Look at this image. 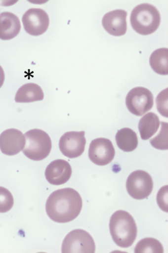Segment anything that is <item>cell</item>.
Wrapping results in <instances>:
<instances>
[{"mask_svg":"<svg viewBox=\"0 0 168 253\" xmlns=\"http://www.w3.org/2000/svg\"><path fill=\"white\" fill-rule=\"evenodd\" d=\"M83 208L82 197L71 188L60 189L50 195L46 203L48 217L58 223H67L79 216Z\"/></svg>","mask_w":168,"mask_h":253,"instance_id":"1","label":"cell"},{"mask_svg":"<svg viewBox=\"0 0 168 253\" xmlns=\"http://www.w3.org/2000/svg\"><path fill=\"white\" fill-rule=\"evenodd\" d=\"M109 228L113 241L120 248H129L136 240L137 225L128 212L118 211L114 212L110 218Z\"/></svg>","mask_w":168,"mask_h":253,"instance_id":"2","label":"cell"},{"mask_svg":"<svg viewBox=\"0 0 168 253\" xmlns=\"http://www.w3.org/2000/svg\"><path fill=\"white\" fill-rule=\"evenodd\" d=\"M130 25L139 35H151L159 29L161 23L160 13L156 6L144 3L136 6L130 16Z\"/></svg>","mask_w":168,"mask_h":253,"instance_id":"3","label":"cell"},{"mask_svg":"<svg viewBox=\"0 0 168 253\" xmlns=\"http://www.w3.org/2000/svg\"><path fill=\"white\" fill-rule=\"evenodd\" d=\"M26 144L22 150L27 157L33 161H42L48 156L52 149L51 139L41 129L30 130L25 134Z\"/></svg>","mask_w":168,"mask_h":253,"instance_id":"4","label":"cell"},{"mask_svg":"<svg viewBox=\"0 0 168 253\" xmlns=\"http://www.w3.org/2000/svg\"><path fill=\"white\" fill-rule=\"evenodd\" d=\"M96 246L92 236L83 229H75L67 235L63 242V253H94Z\"/></svg>","mask_w":168,"mask_h":253,"instance_id":"5","label":"cell"},{"mask_svg":"<svg viewBox=\"0 0 168 253\" xmlns=\"http://www.w3.org/2000/svg\"><path fill=\"white\" fill-rule=\"evenodd\" d=\"M126 104L130 113L134 116H142L152 109L153 94L146 87H134L127 93Z\"/></svg>","mask_w":168,"mask_h":253,"instance_id":"6","label":"cell"},{"mask_svg":"<svg viewBox=\"0 0 168 253\" xmlns=\"http://www.w3.org/2000/svg\"><path fill=\"white\" fill-rule=\"evenodd\" d=\"M153 181L149 173L144 170H136L130 173L126 183L130 196L142 200L150 196L153 190Z\"/></svg>","mask_w":168,"mask_h":253,"instance_id":"7","label":"cell"},{"mask_svg":"<svg viewBox=\"0 0 168 253\" xmlns=\"http://www.w3.org/2000/svg\"><path fill=\"white\" fill-rule=\"evenodd\" d=\"M85 131H69L63 135L59 141L60 151L65 157L76 158L85 151L86 140Z\"/></svg>","mask_w":168,"mask_h":253,"instance_id":"8","label":"cell"},{"mask_svg":"<svg viewBox=\"0 0 168 253\" xmlns=\"http://www.w3.org/2000/svg\"><path fill=\"white\" fill-rule=\"evenodd\" d=\"M116 152L113 144L106 138H97L91 141L88 150V156L93 164L105 166L112 163Z\"/></svg>","mask_w":168,"mask_h":253,"instance_id":"9","label":"cell"},{"mask_svg":"<svg viewBox=\"0 0 168 253\" xmlns=\"http://www.w3.org/2000/svg\"><path fill=\"white\" fill-rule=\"evenodd\" d=\"M22 22L29 35L39 36L43 35L49 25V16L42 9L31 8L23 16Z\"/></svg>","mask_w":168,"mask_h":253,"instance_id":"10","label":"cell"},{"mask_svg":"<svg viewBox=\"0 0 168 253\" xmlns=\"http://www.w3.org/2000/svg\"><path fill=\"white\" fill-rule=\"evenodd\" d=\"M25 144V135L18 129H9L0 134V150L5 155L12 156L19 154Z\"/></svg>","mask_w":168,"mask_h":253,"instance_id":"11","label":"cell"},{"mask_svg":"<svg viewBox=\"0 0 168 253\" xmlns=\"http://www.w3.org/2000/svg\"><path fill=\"white\" fill-rule=\"evenodd\" d=\"M72 169L68 162L56 160L46 167L45 177L50 184L60 185L65 184L72 176Z\"/></svg>","mask_w":168,"mask_h":253,"instance_id":"12","label":"cell"},{"mask_svg":"<svg viewBox=\"0 0 168 253\" xmlns=\"http://www.w3.org/2000/svg\"><path fill=\"white\" fill-rule=\"evenodd\" d=\"M127 12L116 9L107 13L102 19V25L110 35L119 37L125 35L127 30Z\"/></svg>","mask_w":168,"mask_h":253,"instance_id":"13","label":"cell"},{"mask_svg":"<svg viewBox=\"0 0 168 253\" xmlns=\"http://www.w3.org/2000/svg\"><path fill=\"white\" fill-rule=\"evenodd\" d=\"M21 29L18 17L9 12L0 14V39L9 40L19 35Z\"/></svg>","mask_w":168,"mask_h":253,"instance_id":"14","label":"cell"},{"mask_svg":"<svg viewBox=\"0 0 168 253\" xmlns=\"http://www.w3.org/2000/svg\"><path fill=\"white\" fill-rule=\"evenodd\" d=\"M44 97L42 87L38 84H26L17 91L15 100L16 103H31L42 101Z\"/></svg>","mask_w":168,"mask_h":253,"instance_id":"15","label":"cell"},{"mask_svg":"<svg viewBox=\"0 0 168 253\" xmlns=\"http://www.w3.org/2000/svg\"><path fill=\"white\" fill-rule=\"evenodd\" d=\"M160 121L159 117L154 113L144 115L139 123V130L141 139L147 140L154 136L159 129Z\"/></svg>","mask_w":168,"mask_h":253,"instance_id":"16","label":"cell"},{"mask_svg":"<svg viewBox=\"0 0 168 253\" xmlns=\"http://www.w3.org/2000/svg\"><path fill=\"white\" fill-rule=\"evenodd\" d=\"M118 147L124 152H132L138 146V138L135 131L128 127L118 131L116 136Z\"/></svg>","mask_w":168,"mask_h":253,"instance_id":"17","label":"cell"},{"mask_svg":"<svg viewBox=\"0 0 168 253\" xmlns=\"http://www.w3.org/2000/svg\"><path fill=\"white\" fill-rule=\"evenodd\" d=\"M150 65L154 72L160 75L167 76L168 74V49H158L151 54L150 57Z\"/></svg>","mask_w":168,"mask_h":253,"instance_id":"18","label":"cell"},{"mask_svg":"<svg viewBox=\"0 0 168 253\" xmlns=\"http://www.w3.org/2000/svg\"><path fill=\"white\" fill-rule=\"evenodd\" d=\"M164 248L161 242L155 238H146L140 241L134 249L135 253H163Z\"/></svg>","mask_w":168,"mask_h":253,"instance_id":"19","label":"cell"},{"mask_svg":"<svg viewBox=\"0 0 168 253\" xmlns=\"http://www.w3.org/2000/svg\"><path fill=\"white\" fill-rule=\"evenodd\" d=\"M161 124L160 133L150 140V144L153 147L160 150H168V123L160 122Z\"/></svg>","mask_w":168,"mask_h":253,"instance_id":"20","label":"cell"},{"mask_svg":"<svg viewBox=\"0 0 168 253\" xmlns=\"http://www.w3.org/2000/svg\"><path fill=\"white\" fill-rule=\"evenodd\" d=\"M14 201L11 192L5 187H0V212L4 213L12 208Z\"/></svg>","mask_w":168,"mask_h":253,"instance_id":"21","label":"cell"},{"mask_svg":"<svg viewBox=\"0 0 168 253\" xmlns=\"http://www.w3.org/2000/svg\"><path fill=\"white\" fill-rule=\"evenodd\" d=\"M168 90L167 88L160 92L157 97V110L165 117L168 118Z\"/></svg>","mask_w":168,"mask_h":253,"instance_id":"22","label":"cell"},{"mask_svg":"<svg viewBox=\"0 0 168 253\" xmlns=\"http://www.w3.org/2000/svg\"><path fill=\"white\" fill-rule=\"evenodd\" d=\"M5 81V74L4 70L2 68V67L0 66V87L3 85Z\"/></svg>","mask_w":168,"mask_h":253,"instance_id":"23","label":"cell"}]
</instances>
